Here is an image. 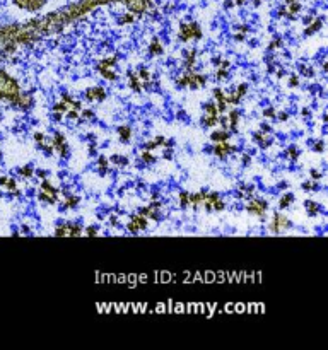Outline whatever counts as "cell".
<instances>
[{
    "mask_svg": "<svg viewBox=\"0 0 328 350\" xmlns=\"http://www.w3.org/2000/svg\"><path fill=\"white\" fill-rule=\"evenodd\" d=\"M19 92L17 82L9 77L3 70H0V96L2 97H16Z\"/></svg>",
    "mask_w": 328,
    "mask_h": 350,
    "instance_id": "obj_1",
    "label": "cell"
},
{
    "mask_svg": "<svg viewBox=\"0 0 328 350\" xmlns=\"http://www.w3.org/2000/svg\"><path fill=\"white\" fill-rule=\"evenodd\" d=\"M12 2L24 10H38L46 3V0H12Z\"/></svg>",
    "mask_w": 328,
    "mask_h": 350,
    "instance_id": "obj_2",
    "label": "cell"
}]
</instances>
